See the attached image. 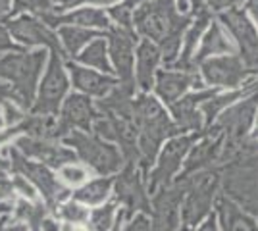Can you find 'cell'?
Listing matches in <instances>:
<instances>
[{
  "label": "cell",
  "mask_w": 258,
  "mask_h": 231,
  "mask_svg": "<svg viewBox=\"0 0 258 231\" xmlns=\"http://www.w3.org/2000/svg\"><path fill=\"white\" fill-rule=\"evenodd\" d=\"M50 2H52L60 12L74 10V8H77V4H79V0H50Z\"/></svg>",
  "instance_id": "cell-45"
},
{
  "label": "cell",
  "mask_w": 258,
  "mask_h": 231,
  "mask_svg": "<svg viewBox=\"0 0 258 231\" xmlns=\"http://www.w3.org/2000/svg\"><path fill=\"white\" fill-rule=\"evenodd\" d=\"M14 146L27 158L43 162L48 168H52L54 172H58L60 168L72 162H79L76 152L66 146L62 141H50V139H35V137H27L22 135L14 141Z\"/></svg>",
  "instance_id": "cell-16"
},
{
  "label": "cell",
  "mask_w": 258,
  "mask_h": 231,
  "mask_svg": "<svg viewBox=\"0 0 258 231\" xmlns=\"http://www.w3.org/2000/svg\"><path fill=\"white\" fill-rule=\"evenodd\" d=\"M29 14L35 18H41L43 22H48L54 14H60V10L54 6L50 0H12V10L6 18Z\"/></svg>",
  "instance_id": "cell-30"
},
{
  "label": "cell",
  "mask_w": 258,
  "mask_h": 231,
  "mask_svg": "<svg viewBox=\"0 0 258 231\" xmlns=\"http://www.w3.org/2000/svg\"><path fill=\"white\" fill-rule=\"evenodd\" d=\"M48 56L44 48H20L0 54V81H8L18 95L22 108L29 112L37 97L39 81L48 64Z\"/></svg>",
  "instance_id": "cell-3"
},
{
  "label": "cell",
  "mask_w": 258,
  "mask_h": 231,
  "mask_svg": "<svg viewBox=\"0 0 258 231\" xmlns=\"http://www.w3.org/2000/svg\"><path fill=\"white\" fill-rule=\"evenodd\" d=\"M16 189H14V172H0V202H16Z\"/></svg>",
  "instance_id": "cell-35"
},
{
  "label": "cell",
  "mask_w": 258,
  "mask_h": 231,
  "mask_svg": "<svg viewBox=\"0 0 258 231\" xmlns=\"http://www.w3.org/2000/svg\"><path fill=\"white\" fill-rule=\"evenodd\" d=\"M6 218H8V216H4V218H0V229H2V225H4V221H6Z\"/></svg>",
  "instance_id": "cell-52"
},
{
  "label": "cell",
  "mask_w": 258,
  "mask_h": 231,
  "mask_svg": "<svg viewBox=\"0 0 258 231\" xmlns=\"http://www.w3.org/2000/svg\"><path fill=\"white\" fill-rule=\"evenodd\" d=\"M72 79L66 67V60L56 52H50L48 64L44 67V73L39 81L37 97L33 102V114H46V116H58L60 106L70 95Z\"/></svg>",
  "instance_id": "cell-8"
},
{
  "label": "cell",
  "mask_w": 258,
  "mask_h": 231,
  "mask_svg": "<svg viewBox=\"0 0 258 231\" xmlns=\"http://www.w3.org/2000/svg\"><path fill=\"white\" fill-rule=\"evenodd\" d=\"M214 208L218 225L222 231H258V221L226 193L218 195Z\"/></svg>",
  "instance_id": "cell-22"
},
{
  "label": "cell",
  "mask_w": 258,
  "mask_h": 231,
  "mask_svg": "<svg viewBox=\"0 0 258 231\" xmlns=\"http://www.w3.org/2000/svg\"><path fill=\"white\" fill-rule=\"evenodd\" d=\"M175 4L183 14H189V10H191V0H175Z\"/></svg>",
  "instance_id": "cell-48"
},
{
  "label": "cell",
  "mask_w": 258,
  "mask_h": 231,
  "mask_svg": "<svg viewBox=\"0 0 258 231\" xmlns=\"http://www.w3.org/2000/svg\"><path fill=\"white\" fill-rule=\"evenodd\" d=\"M27 114L29 112L25 110V108H22L20 104H16L12 100L0 102V116H2V121H4V127L6 125H18V123H22Z\"/></svg>",
  "instance_id": "cell-34"
},
{
  "label": "cell",
  "mask_w": 258,
  "mask_h": 231,
  "mask_svg": "<svg viewBox=\"0 0 258 231\" xmlns=\"http://www.w3.org/2000/svg\"><path fill=\"white\" fill-rule=\"evenodd\" d=\"M6 150H8V156H10L12 172L23 176L33 187L37 189L39 197L43 198L46 202V206L50 208V214L56 210L58 204H62L64 200L72 198L74 189H70L66 183H62V179L58 177V174L54 172L52 168H48L43 162H37V160L23 156L14 144L6 146Z\"/></svg>",
  "instance_id": "cell-6"
},
{
  "label": "cell",
  "mask_w": 258,
  "mask_h": 231,
  "mask_svg": "<svg viewBox=\"0 0 258 231\" xmlns=\"http://www.w3.org/2000/svg\"><path fill=\"white\" fill-rule=\"evenodd\" d=\"M10 216L14 220L25 223L29 229H41V223L46 216H50V208L46 206L43 198L39 200H27L23 197H18L12 206Z\"/></svg>",
  "instance_id": "cell-27"
},
{
  "label": "cell",
  "mask_w": 258,
  "mask_h": 231,
  "mask_svg": "<svg viewBox=\"0 0 258 231\" xmlns=\"http://www.w3.org/2000/svg\"><path fill=\"white\" fill-rule=\"evenodd\" d=\"M216 93H220V89H214V87L193 89L187 95H183L179 100H175L172 106H168V112H170L172 120L181 129V133L205 131L206 123H205V116L201 112V104L206 99L214 97Z\"/></svg>",
  "instance_id": "cell-17"
},
{
  "label": "cell",
  "mask_w": 258,
  "mask_h": 231,
  "mask_svg": "<svg viewBox=\"0 0 258 231\" xmlns=\"http://www.w3.org/2000/svg\"><path fill=\"white\" fill-rule=\"evenodd\" d=\"M23 135L35 137V139H50V141H62L66 137L64 127L60 125L58 116H46V114H33L29 112L22 121Z\"/></svg>",
  "instance_id": "cell-25"
},
{
  "label": "cell",
  "mask_w": 258,
  "mask_h": 231,
  "mask_svg": "<svg viewBox=\"0 0 258 231\" xmlns=\"http://www.w3.org/2000/svg\"><path fill=\"white\" fill-rule=\"evenodd\" d=\"M58 177L62 179V183H66L70 189H77L81 187L85 181H89L93 174L89 172V168L83 166L81 162H72V164H66L64 168H60L58 172Z\"/></svg>",
  "instance_id": "cell-33"
},
{
  "label": "cell",
  "mask_w": 258,
  "mask_h": 231,
  "mask_svg": "<svg viewBox=\"0 0 258 231\" xmlns=\"http://www.w3.org/2000/svg\"><path fill=\"white\" fill-rule=\"evenodd\" d=\"M97 118V102L83 93H77V91L70 93L66 97V100L60 106V112H58V120H60V125L64 127L66 135L70 131L91 133Z\"/></svg>",
  "instance_id": "cell-18"
},
{
  "label": "cell",
  "mask_w": 258,
  "mask_h": 231,
  "mask_svg": "<svg viewBox=\"0 0 258 231\" xmlns=\"http://www.w3.org/2000/svg\"><path fill=\"white\" fill-rule=\"evenodd\" d=\"M89 214H91V208L77 202L74 198H68L62 204H58L56 210L52 212L54 218H58L64 223H87L89 220Z\"/></svg>",
  "instance_id": "cell-32"
},
{
  "label": "cell",
  "mask_w": 258,
  "mask_h": 231,
  "mask_svg": "<svg viewBox=\"0 0 258 231\" xmlns=\"http://www.w3.org/2000/svg\"><path fill=\"white\" fill-rule=\"evenodd\" d=\"M44 23H48L52 29H58L62 25H77V27H87V29H95V31H102V33H106L114 27L106 10L97 8V6H77L74 10L60 12V14H54L52 18Z\"/></svg>",
  "instance_id": "cell-20"
},
{
  "label": "cell",
  "mask_w": 258,
  "mask_h": 231,
  "mask_svg": "<svg viewBox=\"0 0 258 231\" xmlns=\"http://www.w3.org/2000/svg\"><path fill=\"white\" fill-rule=\"evenodd\" d=\"M29 231H39V229H29Z\"/></svg>",
  "instance_id": "cell-54"
},
{
  "label": "cell",
  "mask_w": 258,
  "mask_h": 231,
  "mask_svg": "<svg viewBox=\"0 0 258 231\" xmlns=\"http://www.w3.org/2000/svg\"><path fill=\"white\" fill-rule=\"evenodd\" d=\"M114 177L116 176H95L91 177L89 181H85L81 187L74 189L72 198L85 204L89 208L100 206L110 200L112 197V189H114Z\"/></svg>",
  "instance_id": "cell-24"
},
{
  "label": "cell",
  "mask_w": 258,
  "mask_h": 231,
  "mask_svg": "<svg viewBox=\"0 0 258 231\" xmlns=\"http://www.w3.org/2000/svg\"><path fill=\"white\" fill-rule=\"evenodd\" d=\"M121 0H79L77 6H97V8H110Z\"/></svg>",
  "instance_id": "cell-44"
},
{
  "label": "cell",
  "mask_w": 258,
  "mask_h": 231,
  "mask_svg": "<svg viewBox=\"0 0 258 231\" xmlns=\"http://www.w3.org/2000/svg\"><path fill=\"white\" fill-rule=\"evenodd\" d=\"M145 0H121L118 4L106 8L108 18L112 20V23L116 27H121V29H127V31H135L133 29V16H135V10L139 8Z\"/></svg>",
  "instance_id": "cell-31"
},
{
  "label": "cell",
  "mask_w": 258,
  "mask_h": 231,
  "mask_svg": "<svg viewBox=\"0 0 258 231\" xmlns=\"http://www.w3.org/2000/svg\"><path fill=\"white\" fill-rule=\"evenodd\" d=\"M237 46V56L250 73H258V29L243 8H229L216 18Z\"/></svg>",
  "instance_id": "cell-11"
},
{
  "label": "cell",
  "mask_w": 258,
  "mask_h": 231,
  "mask_svg": "<svg viewBox=\"0 0 258 231\" xmlns=\"http://www.w3.org/2000/svg\"><path fill=\"white\" fill-rule=\"evenodd\" d=\"M195 231H222L220 229V225H218V218H216V212H212L208 218H206L199 227Z\"/></svg>",
  "instance_id": "cell-40"
},
{
  "label": "cell",
  "mask_w": 258,
  "mask_h": 231,
  "mask_svg": "<svg viewBox=\"0 0 258 231\" xmlns=\"http://www.w3.org/2000/svg\"><path fill=\"white\" fill-rule=\"evenodd\" d=\"M66 67H68L74 91L83 93V95L95 100L104 99L106 95H110V91L119 83L116 75H108V73H102V71H97V69L81 66V64H77L76 60H68Z\"/></svg>",
  "instance_id": "cell-19"
},
{
  "label": "cell",
  "mask_w": 258,
  "mask_h": 231,
  "mask_svg": "<svg viewBox=\"0 0 258 231\" xmlns=\"http://www.w3.org/2000/svg\"><path fill=\"white\" fill-rule=\"evenodd\" d=\"M250 139H258V112H256V118H254V125H252V133H250Z\"/></svg>",
  "instance_id": "cell-51"
},
{
  "label": "cell",
  "mask_w": 258,
  "mask_h": 231,
  "mask_svg": "<svg viewBox=\"0 0 258 231\" xmlns=\"http://www.w3.org/2000/svg\"><path fill=\"white\" fill-rule=\"evenodd\" d=\"M76 62L81 64V66L91 67V69H97V71H102V73H108V75H114V67H112L110 54H108L106 35L98 37L93 43L87 44L85 48L77 54Z\"/></svg>",
  "instance_id": "cell-28"
},
{
  "label": "cell",
  "mask_w": 258,
  "mask_h": 231,
  "mask_svg": "<svg viewBox=\"0 0 258 231\" xmlns=\"http://www.w3.org/2000/svg\"><path fill=\"white\" fill-rule=\"evenodd\" d=\"M119 216V206L118 202L112 198L100 206L91 208L89 220H87V229L89 231H110L114 227V223Z\"/></svg>",
  "instance_id": "cell-29"
},
{
  "label": "cell",
  "mask_w": 258,
  "mask_h": 231,
  "mask_svg": "<svg viewBox=\"0 0 258 231\" xmlns=\"http://www.w3.org/2000/svg\"><path fill=\"white\" fill-rule=\"evenodd\" d=\"M112 198L118 202L125 220L135 214L151 216V193L147 187V177L137 164H125L114 177Z\"/></svg>",
  "instance_id": "cell-9"
},
{
  "label": "cell",
  "mask_w": 258,
  "mask_h": 231,
  "mask_svg": "<svg viewBox=\"0 0 258 231\" xmlns=\"http://www.w3.org/2000/svg\"><path fill=\"white\" fill-rule=\"evenodd\" d=\"M20 48H23V46H20V44L12 39V35L6 29V25L0 22V54L10 52V50H20Z\"/></svg>",
  "instance_id": "cell-38"
},
{
  "label": "cell",
  "mask_w": 258,
  "mask_h": 231,
  "mask_svg": "<svg viewBox=\"0 0 258 231\" xmlns=\"http://www.w3.org/2000/svg\"><path fill=\"white\" fill-rule=\"evenodd\" d=\"M2 125H4V121H2V116H0V127H2Z\"/></svg>",
  "instance_id": "cell-53"
},
{
  "label": "cell",
  "mask_w": 258,
  "mask_h": 231,
  "mask_svg": "<svg viewBox=\"0 0 258 231\" xmlns=\"http://www.w3.org/2000/svg\"><path fill=\"white\" fill-rule=\"evenodd\" d=\"M12 10V0H0V20H4Z\"/></svg>",
  "instance_id": "cell-47"
},
{
  "label": "cell",
  "mask_w": 258,
  "mask_h": 231,
  "mask_svg": "<svg viewBox=\"0 0 258 231\" xmlns=\"http://www.w3.org/2000/svg\"><path fill=\"white\" fill-rule=\"evenodd\" d=\"M243 10L247 12V16L252 20V23L256 25L258 29V0H245V8Z\"/></svg>",
  "instance_id": "cell-43"
},
{
  "label": "cell",
  "mask_w": 258,
  "mask_h": 231,
  "mask_svg": "<svg viewBox=\"0 0 258 231\" xmlns=\"http://www.w3.org/2000/svg\"><path fill=\"white\" fill-rule=\"evenodd\" d=\"M193 22L191 14H183L175 0H145L133 16V29L139 39L158 44L162 66L172 67L181 54L183 35Z\"/></svg>",
  "instance_id": "cell-1"
},
{
  "label": "cell",
  "mask_w": 258,
  "mask_h": 231,
  "mask_svg": "<svg viewBox=\"0 0 258 231\" xmlns=\"http://www.w3.org/2000/svg\"><path fill=\"white\" fill-rule=\"evenodd\" d=\"M108 54L114 67V75L121 85L137 87L135 85V50L139 44V35L121 27H112L106 31Z\"/></svg>",
  "instance_id": "cell-12"
},
{
  "label": "cell",
  "mask_w": 258,
  "mask_h": 231,
  "mask_svg": "<svg viewBox=\"0 0 258 231\" xmlns=\"http://www.w3.org/2000/svg\"><path fill=\"white\" fill-rule=\"evenodd\" d=\"M0 172H12V162H10V156H8L6 146L0 148Z\"/></svg>",
  "instance_id": "cell-46"
},
{
  "label": "cell",
  "mask_w": 258,
  "mask_h": 231,
  "mask_svg": "<svg viewBox=\"0 0 258 231\" xmlns=\"http://www.w3.org/2000/svg\"><path fill=\"white\" fill-rule=\"evenodd\" d=\"M201 2H205L212 12L220 14V12L229 10V8H237L243 0H201Z\"/></svg>",
  "instance_id": "cell-39"
},
{
  "label": "cell",
  "mask_w": 258,
  "mask_h": 231,
  "mask_svg": "<svg viewBox=\"0 0 258 231\" xmlns=\"http://www.w3.org/2000/svg\"><path fill=\"white\" fill-rule=\"evenodd\" d=\"M12 206H14V204H8V202H0V218H4V216H10Z\"/></svg>",
  "instance_id": "cell-50"
},
{
  "label": "cell",
  "mask_w": 258,
  "mask_h": 231,
  "mask_svg": "<svg viewBox=\"0 0 258 231\" xmlns=\"http://www.w3.org/2000/svg\"><path fill=\"white\" fill-rule=\"evenodd\" d=\"M185 181V197L181 204V227L195 231L212 214L222 185V168L212 166L201 170Z\"/></svg>",
  "instance_id": "cell-4"
},
{
  "label": "cell",
  "mask_w": 258,
  "mask_h": 231,
  "mask_svg": "<svg viewBox=\"0 0 258 231\" xmlns=\"http://www.w3.org/2000/svg\"><path fill=\"white\" fill-rule=\"evenodd\" d=\"M162 66V52L158 44L139 39L135 50V85L139 93H152L156 73Z\"/></svg>",
  "instance_id": "cell-21"
},
{
  "label": "cell",
  "mask_w": 258,
  "mask_h": 231,
  "mask_svg": "<svg viewBox=\"0 0 258 231\" xmlns=\"http://www.w3.org/2000/svg\"><path fill=\"white\" fill-rule=\"evenodd\" d=\"M0 22L6 25L12 39L23 48H48L50 52L62 56L66 62L70 60L62 46V41L58 37V31L52 29L48 23H44L41 18L22 14V16H14V18H4Z\"/></svg>",
  "instance_id": "cell-10"
},
{
  "label": "cell",
  "mask_w": 258,
  "mask_h": 231,
  "mask_svg": "<svg viewBox=\"0 0 258 231\" xmlns=\"http://www.w3.org/2000/svg\"><path fill=\"white\" fill-rule=\"evenodd\" d=\"M185 181H175L151 195V221L154 231H177L181 225Z\"/></svg>",
  "instance_id": "cell-14"
},
{
  "label": "cell",
  "mask_w": 258,
  "mask_h": 231,
  "mask_svg": "<svg viewBox=\"0 0 258 231\" xmlns=\"http://www.w3.org/2000/svg\"><path fill=\"white\" fill-rule=\"evenodd\" d=\"M14 189H16L18 197H23L27 198V200H39L41 198L39 193H37V189L33 187L31 183L23 176H20V174H14Z\"/></svg>",
  "instance_id": "cell-36"
},
{
  "label": "cell",
  "mask_w": 258,
  "mask_h": 231,
  "mask_svg": "<svg viewBox=\"0 0 258 231\" xmlns=\"http://www.w3.org/2000/svg\"><path fill=\"white\" fill-rule=\"evenodd\" d=\"M58 37L62 41L66 54L70 60H76L77 54L85 48L89 43H93L98 37H104L106 33L102 31H95V29H87V27H77V25H62L56 29Z\"/></svg>",
  "instance_id": "cell-26"
},
{
  "label": "cell",
  "mask_w": 258,
  "mask_h": 231,
  "mask_svg": "<svg viewBox=\"0 0 258 231\" xmlns=\"http://www.w3.org/2000/svg\"><path fill=\"white\" fill-rule=\"evenodd\" d=\"M193 89H206L205 81L199 75V69L164 67V69H158L156 73L152 95L168 108Z\"/></svg>",
  "instance_id": "cell-15"
},
{
  "label": "cell",
  "mask_w": 258,
  "mask_h": 231,
  "mask_svg": "<svg viewBox=\"0 0 258 231\" xmlns=\"http://www.w3.org/2000/svg\"><path fill=\"white\" fill-rule=\"evenodd\" d=\"M121 231H154V227H152L151 216H147V214H135L133 218L123 221Z\"/></svg>",
  "instance_id": "cell-37"
},
{
  "label": "cell",
  "mask_w": 258,
  "mask_h": 231,
  "mask_svg": "<svg viewBox=\"0 0 258 231\" xmlns=\"http://www.w3.org/2000/svg\"><path fill=\"white\" fill-rule=\"evenodd\" d=\"M135 121L139 129V170L149 176L158 152L166 141L179 135L168 108L152 93H137L135 97Z\"/></svg>",
  "instance_id": "cell-2"
},
{
  "label": "cell",
  "mask_w": 258,
  "mask_h": 231,
  "mask_svg": "<svg viewBox=\"0 0 258 231\" xmlns=\"http://www.w3.org/2000/svg\"><path fill=\"white\" fill-rule=\"evenodd\" d=\"M0 231H29V227L25 225V223H22V221L14 220L12 216H8L6 218V221H4V225H2V229Z\"/></svg>",
  "instance_id": "cell-42"
},
{
  "label": "cell",
  "mask_w": 258,
  "mask_h": 231,
  "mask_svg": "<svg viewBox=\"0 0 258 231\" xmlns=\"http://www.w3.org/2000/svg\"><path fill=\"white\" fill-rule=\"evenodd\" d=\"M62 143L76 152L77 160L87 166L93 176H116L125 166V158L118 146L100 139L93 131H70Z\"/></svg>",
  "instance_id": "cell-5"
},
{
  "label": "cell",
  "mask_w": 258,
  "mask_h": 231,
  "mask_svg": "<svg viewBox=\"0 0 258 231\" xmlns=\"http://www.w3.org/2000/svg\"><path fill=\"white\" fill-rule=\"evenodd\" d=\"M224 54H237V46L233 43V39L222 27V23L218 22V20H214V22L208 25V29H206L203 39H201L199 50L195 54V66L199 67V64L208 60V58L224 56Z\"/></svg>",
  "instance_id": "cell-23"
},
{
  "label": "cell",
  "mask_w": 258,
  "mask_h": 231,
  "mask_svg": "<svg viewBox=\"0 0 258 231\" xmlns=\"http://www.w3.org/2000/svg\"><path fill=\"white\" fill-rule=\"evenodd\" d=\"M199 75L206 87L214 89H241L247 83L250 71L237 54H224L208 58L199 64Z\"/></svg>",
  "instance_id": "cell-13"
},
{
  "label": "cell",
  "mask_w": 258,
  "mask_h": 231,
  "mask_svg": "<svg viewBox=\"0 0 258 231\" xmlns=\"http://www.w3.org/2000/svg\"><path fill=\"white\" fill-rule=\"evenodd\" d=\"M39 231H62V223H60L58 218H54L52 214H50V216H46V218L43 220L41 229Z\"/></svg>",
  "instance_id": "cell-41"
},
{
  "label": "cell",
  "mask_w": 258,
  "mask_h": 231,
  "mask_svg": "<svg viewBox=\"0 0 258 231\" xmlns=\"http://www.w3.org/2000/svg\"><path fill=\"white\" fill-rule=\"evenodd\" d=\"M123 221H125V214L119 210V216H118V220H116V223H114V227L110 231H121V227H123Z\"/></svg>",
  "instance_id": "cell-49"
},
{
  "label": "cell",
  "mask_w": 258,
  "mask_h": 231,
  "mask_svg": "<svg viewBox=\"0 0 258 231\" xmlns=\"http://www.w3.org/2000/svg\"><path fill=\"white\" fill-rule=\"evenodd\" d=\"M205 131L179 133V135H175L170 141L164 143V146L158 152L156 162H154V166L149 172V176H147V187H149L151 195L156 193L158 189L170 187L172 183H175L187 154L193 148V144L205 135Z\"/></svg>",
  "instance_id": "cell-7"
}]
</instances>
